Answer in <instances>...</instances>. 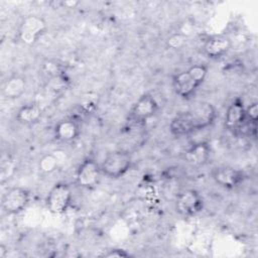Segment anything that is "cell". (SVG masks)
I'll return each instance as SVG.
<instances>
[{
	"instance_id": "obj_1",
	"label": "cell",
	"mask_w": 258,
	"mask_h": 258,
	"mask_svg": "<svg viewBox=\"0 0 258 258\" xmlns=\"http://www.w3.org/2000/svg\"><path fill=\"white\" fill-rule=\"evenodd\" d=\"M217 117L215 107L202 102L194 108L176 114L170 121L169 130L174 136H184L211 126Z\"/></svg>"
},
{
	"instance_id": "obj_2",
	"label": "cell",
	"mask_w": 258,
	"mask_h": 258,
	"mask_svg": "<svg viewBox=\"0 0 258 258\" xmlns=\"http://www.w3.org/2000/svg\"><path fill=\"white\" fill-rule=\"evenodd\" d=\"M208 75V67L197 63L172 77V88L177 96L184 100L190 99Z\"/></svg>"
},
{
	"instance_id": "obj_3",
	"label": "cell",
	"mask_w": 258,
	"mask_h": 258,
	"mask_svg": "<svg viewBox=\"0 0 258 258\" xmlns=\"http://www.w3.org/2000/svg\"><path fill=\"white\" fill-rule=\"evenodd\" d=\"M47 30V24L43 17L31 14L25 16L17 30L18 40L25 45L35 44Z\"/></svg>"
},
{
	"instance_id": "obj_4",
	"label": "cell",
	"mask_w": 258,
	"mask_h": 258,
	"mask_svg": "<svg viewBox=\"0 0 258 258\" xmlns=\"http://www.w3.org/2000/svg\"><path fill=\"white\" fill-rule=\"evenodd\" d=\"M132 166L131 155L124 150H114L106 154L100 164L101 171L109 178L123 176Z\"/></svg>"
},
{
	"instance_id": "obj_5",
	"label": "cell",
	"mask_w": 258,
	"mask_h": 258,
	"mask_svg": "<svg viewBox=\"0 0 258 258\" xmlns=\"http://www.w3.org/2000/svg\"><path fill=\"white\" fill-rule=\"evenodd\" d=\"M72 199L71 186L66 182H57L48 191L45 199V206L49 213L61 215L70 209Z\"/></svg>"
},
{
	"instance_id": "obj_6",
	"label": "cell",
	"mask_w": 258,
	"mask_h": 258,
	"mask_svg": "<svg viewBox=\"0 0 258 258\" xmlns=\"http://www.w3.org/2000/svg\"><path fill=\"white\" fill-rule=\"evenodd\" d=\"M204 209V199L201 194L192 188L180 191L175 199V211L184 218H191Z\"/></svg>"
},
{
	"instance_id": "obj_7",
	"label": "cell",
	"mask_w": 258,
	"mask_h": 258,
	"mask_svg": "<svg viewBox=\"0 0 258 258\" xmlns=\"http://www.w3.org/2000/svg\"><path fill=\"white\" fill-rule=\"evenodd\" d=\"M158 109L156 100L151 95L144 94L133 104L129 112V120L135 125H143L157 114Z\"/></svg>"
},
{
	"instance_id": "obj_8",
	"label": "cell",
	"mask_w": 258,
	"mask_h": 258,
	"mask_svg": "<svg viewBox=\"0 0 258 258\" xmlns=\"http://www.w3.org/2000/svg\"><path fill=\"white\" fill-rule=\"evenodd\" d=\"M30 192L20 186L9 188L2 197L1 207L7 215H17L21 213L29 204Z\"/></svg>"
},
{
	"instance_id": "obj_9",
	"label": "cell",
	"mask_w": 258,
	"mask_h": 258,
	"mask_svg": "<svg viewBox=\"0 0 258 258\" xmlns=\"http://www.w3.org/2000/svg\"><path fill=\"white\" fill-rule=\"evenodd\" d=\"M211 176L217 184L227 189L238 187L246 179L244 171L228 165H222L213 168L211 171Z\"/></svg>"
},
{
	"instance_id": "obj_10",
	"label": "cell",
	"mask_w": 258,
	"mask_h": 258,
	"mask_svg": "<svg viewBox=\"0 0 258 258\" xmlns=\"http://www.w3.org/2000/svg\"><path fill=\"white\" fill-rule=\"evenodd\" d=\"M101 173L100 165L94 159L86 158L76 171V184L85 189L93 188L98 184Z\"/></svg>"
},
{
	"instance_id": "obj_11",
	"label": "cell",
	"mask_w": 258,
	"mask_h": 258,
	"mask_svg": "<svg viewBox=\"0 0 258 258\" xmlns=\"http://www.w3.org/2000/svg\"><path fill=\"white\" fill-rule=\"evenodd\" d=\"M245 105L240 98L235 99L228 107L225 114V128L236 134L245 122Z\"/></svg>"
},
{
	"instance_id": "obj_12",
	"label": "cell",
	"mask_w": 258,
	"mask_h": 258,
	"mask_svg": "<svg viewBox=\"0 0 258 258\" xmlns=\"http://www.w3.org/2000/svg\"><path fill=\"white\" fill-rule=\"evenodd\" d=\"M232 47V41L229 37L224 35H215L209 37L203 46L204 53L212 58L217 59L226 55Z\"/></svg>"
},
{
	"instance_id": "obj_13",
	"label": "cell",
	"mask_w": 258,
	"mask_h": 258,
	"mask_svg": "<svg viewBox=\"0 0 258 258\" xmlns=\"http://www.w3.org/2000/svg\"><path fill=\"white\" fill-rule=\"evenodd\" d=\"M211 156V147L208 142L194 143L183 154L184 160L191 166H203L208 163Z\"/></svg>"
},
{
	"instance_id": "obj_14",
	"label": "cell",
	"mask_w": 258,
	"mask_h": 258,
	"mask_svg": "<svg viewBox=\"0 0 258 258\" xmlns=\"http://www.w3.org/2000/svg\"><path fill=\"white\" fill-rule=\"evenodd\" d=\"M26 87V79L23 76L13 75L3 83L1 94L5 99L16 100L25 93Z\"/></svg>"
},
{
	"instance_id": "obj_15",
	"label": "cell",
	"mask_w": 258,
	"mask_h": 258,
	"mask_svg": "<svg viewBox=\"0 0 258 258\" xmlns=\"http://www.w3.org/2000/svg\"><path fill=\"white\" fill-rule=\"evenodd\" d=\"M54 138L59 142L70 143L75 141L80 135V127L73 119L60 120L53 130Z\"/></svg>"
},
{
	"instance_id": "obj_16",
	"label": "cell",
	"mask_w": 258,
	"mask_h": 258,
	"mask_svg": "<svg viewBox=\"0 0 258 258\" xmlns=\"http://www.w3.org/2000/svg\"><path fill=\"white\" fill-rule=\"evenodd\" d=\"M43 111L37 104H26L19 108L16 113V120L22 125H33L40 121Z\"/></svg>"
},
{
	"instance_id": "obj_17",
	"label": "cell",
	"mask_w": 258,
	"mask_h": 258,
	"mask_svg": "<svg viewBox=\"0 0 258 258\" xmlns=\"http://www.w3.org/2000/svg\"><path fill=\"white\" fill-rule=\"evenodd\" d=\"M58 166L57 158L53 154H45L41 156L38 162V168L42 173L49 174L56 170Z\"/></svg>"
},
{
	"instance_id": "obj_18",
	"label": "cell",
	"mask_w": 258,
	"mask_h": 258,
	"mask_svg": "<svg viewBox=\"0 0 258 258\" xmlns=\"http://www.w3.org/2000/svg\"><path fill=\"white\" fill-rule=\"evenodd\" d=\"M257 118H258V105L256 102H254L245 109V121L250 124L257 125Z\"/></svg>"
},
{
	"instance_id": "obj_19",
	"label": "cell",
	"mask_w": 258,
	"mask_h": 258,
	"mask_svg": "<svg viewBox=\"0 0 258 258\" xmlns=\"http://www.w3.org/2000/svg\"><path fill=\"white\" fill-rule=\"evenodd\" d=\"M167 46L172 48V49H177L179 47H181L184 43V37L179 34V33H175L173 35H171L167 40H166Z\"/></svg>"
},
{
	"instance_id": "obj_20",
	"label": "cell",
	"mask_w": 258,
	"mask_h": 258,
	"mask_svg": "<svg viewBox=\"0 0 258 258\" xmlns=\"http://www.w3.org/2000/svg\"><path fill=\"white\" fill-rule=\"evenodd\" d=\"M130 254L123 249H112L104 254V257H129Z\"/></svg>"
},
{
	"instance_id": "obj_21",
	"label": "cell",
	"mask_w": 258,
	"mask_h": 258,
	"mask_svg": "<svg viewBox=\"0 0 258 258\" xmlns=\"http://www.w3.org/2000/svg\"><path fill=\"white\" fill-rule=\"evenodd\" d=\"M7 254H8L7 248L3 244H1L0 245V258H5L7 256Z\"/></svg>"
},
{
	"instance_id": "obj_22",
	"label": "cell",
	"mask_w": 258,
	"mask_h": 258,
	"mask_svg": "<svg viewBox=\"0 0 258 258\" xmlns=\"http://www.w3.org/2000/svg\"><path fill=\"white\" fill-rule=\"evenodd\" d=\"M78 4H79V2H69V1L62 2V5L67 6L68 8H75Z\"/></svg>"
}]
</instances>
